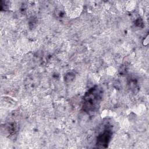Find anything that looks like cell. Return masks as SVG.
Listing matches in <instances>:
<instances>
[{"label":"cell","mask_w":149,"mask_h":149,"mask_svg":"<svg viewBox=\"0 0 149 149\" xmlns=\"http://www.w3.org/2000/svg\"><path fill=\"white\" fill-rule=\"evenodd\" d=\"M101 92L98 87L90 89L84 97L83 108L85 110L94 111L97 107L101 99Z\"/></svg>","instance_id":"6da1fadb"},{"label":"cell","mask_w":149,"mask_h":149,"mask_svg":"<svg viewBox=\"0 0 149 149\" xmlns=\"http://www.w3.org/2000/svg\"><path fill=\"white\" fill-rule=\"evenodd\" d=\"M112 132L109 129H105L103 133H101L97 139V144L103 147L104 145L108 144L110 140Z\"/></svg>","instance_id":"7a4b0ae2"}]
</instances>
